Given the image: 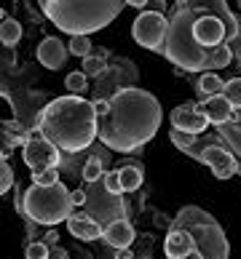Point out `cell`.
<instances>
[{
    "label": "cell",
    "instance_id": "cell-23",
    "mask_svg": "<svg viewBox=\"0 0 241 259\" xmlns=\"http://www.w3.org/2000/svg\"><path fill=\"white\" fill-rule=\"evenodd\" d=\"M230 62H233V51H230V46H228V43H223V46H217L215 51H209V62H206V67H215V70H217V67H223V70H225Z\"/></svg>",
    "mask_w": 241,
    "mask_h": 259
},
{
    "label": "cell",
    "instance_id": "cell-6",
    "mask_svg": "<svg viewBox=\"0 0 241 259\" xmlns=\"http://www.w3.org/2000/svg\"><path fill=\"white\" fill-rule=\"evenodd\" d=\"M166 30H169V19L166 14L145 8L137 14V19L131 22V37L137 40V46L148 51L163 54V43H166Z\"/></svg>",
    "mask_w": 241,
    "mask_h": 259
},
{
    "label": "cell",
    "instance_id": "cell-4",
    "mask_svg": "<svg viewBox=\"0 0 241 259\" xmlns=\"http://www.w3.org/2000/svg\"><path fill=\"white\" fill-rule=\"evenodd\" d=\"M196 16H198V8L193 3L177 6L169 19L166 43H163L166 59L177 70L182 67L185 72H201V70H206V62H209V51H204L193 40V22H196Z\"/></svg>",
    "mask_w": 241,
    "mask_h": 259
},
{
    "label": "cell",
    "instance_id": "cell-5",
    "mask_svg": "<svg viewBox=\"0 0 241 259\" xmlns=\"http://www.w3.org/2000/svg\"><path fill=\"white\" fill-rule=\"evenodd\" d=\"M73 214V203H70V190L62 182L56 185H30V190H24L22 195V217H27L35 225L43 227H56L67 222V217Z\"/></svg>",
    "mask_w": 241,
    "mask_h": 259
},
{
    "label": "cell",
    "instance_id": "cell-10",
    "mask_svg": "<svg viewBox=\"0 0 241 259\" xmlns=\"http://www.w3.org/2000/svg\"><path fill=\"white\" fill-rule=\"evenodd\" d=\"M171 128L180 131V134H190V137H201V134L209 128V123L196 104L188 102V104H177V107L171 110Z\"/></svg>",
    "mask_w": 241,
    "mask_h": 259
},
{
    "label": "cell",
    "instance_id": "cell-34",
    "mask_svg": "<svg viewBox=\"0 0 241 259\" xmlns=\"http://www.w3.org/2000/svg\"><path fill=\"white\" fill-rule=\"evenodd\" d=\"M48 259H70V254H67L62 246H51L48 248Z\"/></svg>",
    "mask_w": 241,
    "mask_h": 259
},
{
    "label": "cell",
    "instance_id": "cell-3",
    "mask_svg": "<svg viewBox=\"0 0 241 259\" xmlns=\"http://www.w3.org/2000/svg\"><path fill=\"white\" fill-rule=\"evenodd\" d=\"M126 8V0H43L41 11L70 37L105 30Z\"/></svg>",
    "mask_w": 241,
    "mask_h": 259
},
{
    "label": "cell",
    "instance_id": "cell-36",
    "mask_svg": "<svg viewBox=\"0 0 241 259\" xmlns=\"http://www.w3.org/2000/svg\"><path fill=\"white\" fill-rule=\"evenodd\" d=\"M233 43H236V46H241V24L236 27V32H233Z\"/></svg>",
    "mask_w": 241,
    "mask_h": 259
},
{
    "label": "cell",
    "instance_id": "cell-21",
    "mask_svg": "<svg viewBox=\"0 0 241 259\" xmlns=\"http://www.w3.org/2000/svg\"><path fill=\"white\" fill-rule=\"evenodd\" d=\"M102 174H105V160L99 158V155H91L89 160L83 163V179L89 182V185H94V182H99L102 179Z\"/></svg>",
    "mask_w": 241,
    "mask_h": 259
},
{
    "label": "cell",
    "instance_id": "cell-37",
    "mask_svg": "<svg viewBox=\"0 0 241 259\" xmlns=\"http://www.w3.org/2000/svg\"><path fill=\"white\" fill-rule=\"evenodd\" d=\"M185 259H204V256H201V254H198V251H190V254H188V256H185Z\"/></svg>",
    "mask_w": 241,
    "mask_h": 259
},
{
    "label": "cell",
    "instance_id": "cell-33",
    "mask_svg": "<svg viewBox=\"0 0 241 259\" xmlns=\"http://www.w3.org/2000/svg\"><path fill=\"white\" fill-rule=\"evenodd\" d=\"M43 246H48V248H51V246H56V243H59V233H56V230L51 227V230H48V233L43 235V241H41Z\"/></svg>",
    "mask_w": 241,
    "mask_h": 259
},
{
    "label": "cell",
    "instance_id": "cell-2",
    "mask_svg": "<svg viewBox=\"0 0 241 259\" xmlns=\"http://www.w3.org/2000/svg\"><path fill=\"white\" fill-rule=\"evenodd\" d=\"M96 115L89 99L83 97H59L51 99L38 115L35 131L59 152H83L96 139Z\"/></svg>",
    "mask_w": 241,
    "mask_h": 259
},
{
    "label": "cell",
    "instance_id": "cell-35",
    "mask_svg": "<svg viewBox=\"0 0 241 259\" xmlns=\"http://www.w3.org/2000/svg\"><path fill=\"white\" fill-rule=\"evenodd\" d=\"M126 8H137V11H145V8H148V0H126Z\"/></svg>",
    "mask_w": 241,
    "mask_h": 259
},
{
    "label": "cell",
    "instance_id": "cell-19",
    "mask_svg": "<svg viewBox=\"0 0 241 259\" xmlns=\"http://www.w3.org/2000/svg\"><path fill=\"white\" fill-rule=\"evenodd\" d=\"M19 40H22V24H19L14 16L0 19V43L11 49V46H16Z\"/></svg>",
    "mask_w": 241,
    "mask_h": 259
},
{
    "label": "cell",
    "instance_id": "cell-28",
    "mask_svg": "<svg viewBox=\"0 0 241 259\" xmlns=\"http://www.w3.org/2000/svg\"><path fill=\"white\" fill-rule=\"evenodd\" d=\"M19 142L11 137V134H6V131H0V160H8L14 155V150H16Z\"/></svg>",
    "mask_w": 241,
    "mask_h": 259
},
{
    "label": "cell",
    "instance_id": "cell-25",
    "mask_svg": "<svg viewBox=\"0 0 241 259\" xmlns=\"http://www.w3.org/2000/svg\"><path fill=\"white\" fill-rule=\"evenodd\" d=\"M64 85H67V91H70L73 97H81V94L89 89V80H86V75L78 70V72H70V75H67Z\"/></svg>",
    "mask_w": 241,
    "mask_h": 259
},
{
    "label": "cell",
    "instance_id": "cell-20",
    "mask_svg": "<svg viewBox=\"0 0 241 259\" xmlns=\"http://www.w3.org/2000/svg\"><path fill=\"white\" fill-rule=\"evenodd\" d=\"M196 89H198V94L204 99L206 97H217V94H223V78H220L217 72H204Z\"/></svg>",
    "mask_w": 241,
    "mask_h": 259
},
{
    "label": "cell",
    "instance_id": "cell-16",
    "mask_svg": "<svg viewBox=\"0 0 241 259\" xmlns=\"http://www.w3.org/2000/svg\"><path fill=\"white\" fill-rule=\"evenodd\" d=\"M190 251H196V241L193 235L185 233V230H171L163 241V254L166 259H185Z\"/></svg>",
    "mask_w": 241,
    "mask_h": 259
},
{
    "label": "cell",
    "instance_id": "cell-9",
    "mask_svg": "<svg viewBox=\"0 0 241 259\" xmlns=\"http://www.w3.org/2000/svg\"><path fill=\"white\" fill-rule=\"evenodd\" d=\"M193 40H196L204 51H215L217 46L225 43V24L223 19L215 14L198 11L196 22H193Z\"/></svg>",
    "mask_w": 241,
    "mask_h": 259
},
{
    "label": "cell",
    "instance_id": "cell-31",
    "mask_svg": "<svg viewBox=\"0 0 241 259\" xmlns=\"http://www.w3.org/2000/svg\"><path fill=\"white\" fill-rule=\"evenodd\" d=\"M91 107H94V115H96V120H99V118H105V115H108L110 104H108V99H94V102H91Z\"/></svg>",
    "mask_w": 241,
    "mask_h": 259
},
{
    "label": "cell",
    "instance_id": "cell-1",
    "mask_svg": "<svg viewBox=\"0 0 241 259\" xmlns=\"http://www.w3.org/2000/svg\"><path fill=\"white\" fill-rule=\"evenodd\" d=\"M110 110L96 123V139L115 152H134L158 134L163 123V107L150 91L126 85L108 97Z\"/></svg>",
    "mask_w": 241,
    "mask_h": 259
},
{
    "label": "cell",
    "instance_id": "cell-29",
    "mask_svg": "<svg viewBox=\"0 0 241 259\" xmlns=\"http://www.w3.org/2000/svg\"><path fill=\"white\" fill-rule=\"evenodd\" d=\"M102 187L105 190H108V193L110 195H123L121 193V185H118V171H105V174H102Z\"/></svg>",
    "mask_w": 241,
    "mask_h": 259
},
{
    "label": "cell",
    "instance_id": "cell-15",
    "mask_svg": "<svg viewBox=\"0 0 241 259\" xmlns=\"http://www.w3.org/2000/svg\"><path fill=\"white\" fill-rule=\"evenodd\" d=\"M67 230L78 241H96V238H102V225L94 222L89 214H70L67 217Z\"/></svg>",
    "mask_w": 241,
    "mask_h": 259
},
{
    "label": "cell",
    "instance_id": "cell-7",
    "mask_svg": "<svg viewBox=\"0 0 241 259\" xmlns=\"http://www.w3.org/2000/svg\"><path fill=\"white\" fill-rule=\"evenodd\" d=\"M86 206H89V217L94 222H99L102 227L115 222V219H123V211H126L121 195H110L102 187V179L91 185V193L86 190Z\"/></svg>",
    "mask_w": 241,
    "mask_h": 259
},
{
    "label": "cell",
    "instance_id": "cell-38",
    "mask_svg": "<svg viewBox=\"0 0 241 259\" xmlns=\"http://www.w3.org/2000/svg\"><path fill=\"white\" fill-rule=\"evenodd\" d=\"M238 8H241V3H238Z\"/></svg>",
    "mask_w": 241,
    "mask_h": 259
},
{
    "label": "cell",
    "instance_id": "cell-26",
    "mask_svg": "<svg viewBox=\"0 0 241 259\" xmlns=\"http://www.w3.org/2000/svg\"><path fill=\"white\" fill-rule=\"evenodd\" d=\"M14 185H16V179H14V168L8 166V160H0V195H6Z\"/></svg>",
    "mask_w": 241,
    "mask_h": 259
},
{
    "label": "cell",
    "instance_id": "cell-22",
    "mask_svg": "<svg viewBox=\"0 0 241 259\" xmlns=\"http://www.w3.org/2000/svg\"><path fill=\"white\" fill-rule=\"evenodd\" d=\"M223 99L236 112L241 110V78H230L228 83H223Z\"/></svg>",
    "mask_w": 241,
    "mask_h": 259
},
{
    "label": "cell",
    "instance_id": "cell-32",
    "mask_svg": "<svg viewBox=\"0 0 241 259\" xmlns=\"http://www.w3.org/2000/svg\"><path fill=\"white\" fill-rule=\"evenodd\" d=\"M70 203H73V208L75 206H86V190L83 187H78V190H73V193H70Z\"/></svg>",
    "mask_w": 241,
    "mask_h": 259
},
{
    "label": "cell",
    "instance_id": "cell-14",
    "mask_svg": "<svg viewBox=\"0 0 241 259\" xmlns=\"http://www.w3.org/2000/svg\"><path fill=\"white\" fill-rule=\"evenodd\" d=\"M134 238H137V235H134V227H131L129 219H115V222L102 227V241L108 246H113L115 251L129 248L134 243Z\"/></svg>",
    "mask_w": 241,
    "mask_h": 259
},
{
    "label": "cell",
    "instance_id": "cell-11",
    "mask_svg": "<svg viewBox=\"0 0 241 259\" xmlns=\"http://www.w3.org/2000/svg\"><path fill=\"white\" fill-rule=\"evenodd\" d=\"M196 158H198L201 163H206V166L212 168V174H215L217 179H230V177L238 171L236 158L230 155L228 150L217 147V145H206L201 152H196Z\"/></svg>",
    "mask_w": 241,
    "mask_h": 259
},
{
    "label": "cell",
    "instance_id": "cell-12",
    "mask_svg": "<svg viewBox=\"0 0 241 259\" xmlns=\"http://www.w3.org/2000/svg\"><path fill=\"white\" fill-rule=\"evenodd\" d=\"M198 110L206 118L209 126H223V123H228V120H238V112L223 99V94H217V97H206L204 102H201Z\"/></svg>",
    "mask_w": 241,
    "mask_h": 259
},
{
    "label": "cell",
    "instance_id": "cell-18",
    "mask_svg": "<svg viewBox=\"0 0 241 259\" xmlns=\"http://www.w3.org/2000/svg\"><path fill=\"white\" fill-rule=\"evenodd\" d=\"M83 75H86V80L89 78H102L105 72H108V62H105V51H91L89 56L83 59Z\"/></svg>",
    "mask_w": 241,
    "mask_h": 259
},
{
    "label": "cell",
    "instance_id": "cell-30",
    "mask_svg": "<svg viewBox=\"0 0 241 259\" xmlns=\"http://www.w3.org/2000/svg\"><path fill=\"white\" fill-rule=\"evenodd\" d=\"M24 259H48V246H43L41 241L27 243L24 246Z\"/></svg>",
    "mask_w": 241,
    "mask_h": 259
},
{
    "label": "cell",
    "instance_id": "cell-13",
    "mask_svg": "<svg viewBox=\"0 0 241 259\" xmlns=\"http://www.w3.org/2000/svg\"><path fill=\"white\" fill-rule=\"evenodd\" d=\"M38 62L51 72L62 70L67 62V43H62L59 37H43L41 46H38Z\"/></svg>",
    "mask_w": 241,
    "mask_h": 259
},
{
    "label": "cell",
    "instance_id": "cell-17",
    "mask_svg": "<svg viewBox=\"0 0 241 259\" xmlns=\"http://www.w3.org/2000/svg\"><path fill=\"white\" fill-rule=\"evenodd\" d=\"M118 171V185H121V193H137L142 187V166H121L115 168Z\"/></svg>",
    "mask_w": 241,
    "mask_h": 259
},
{
    "label": "cell",
    "instance_id": "cell-27",
    "mask_svg": "<svg viewBox=\"0 0 241 259\" xmlns=\"http://www.w3.org/2000/svg\"><path fill=\"white\" fill-rule=\"evenodd\" d=\"M56 182H59V168H46V171H38V174H32V185L48 187V185H56Z\"/></svg>",
    "mask_w": 241,
    "mask_h": 259
},
{
    "label": "cell",
    "instance_id": "cell-8",
    "mask_svg": "<svg viewBox=\"0 0 241 259\" xmlns=\"http://www.w3.org/2000/svg\"><path fill=\"white\" fill-rule=\"evenodd\" d=\"M22 158L27 163V168L32 174H38V171H46V168H59L62 152L51 142H46L38 131H30V139L22 145Z\"/></svg>",
    "mask_w": 241,
    "mask_h": 259
},
{
    "label": "cell",
    "instance_id": "cell-24",
    "mask_svg": "<svg viewBox=\"0 0 241 259\" xmlns=\"http://www.w3.org/2000/svg\"><path fill=\"white\" fill-rule=\"evenodd\" d=\"M91 51H94V43L89 40V37H83V35H75V37H70V43H67V54L81 56V59H86Z\"/></svg>",
    "mask_w": 241,
    "mask_h": 259
}]
</instances>
